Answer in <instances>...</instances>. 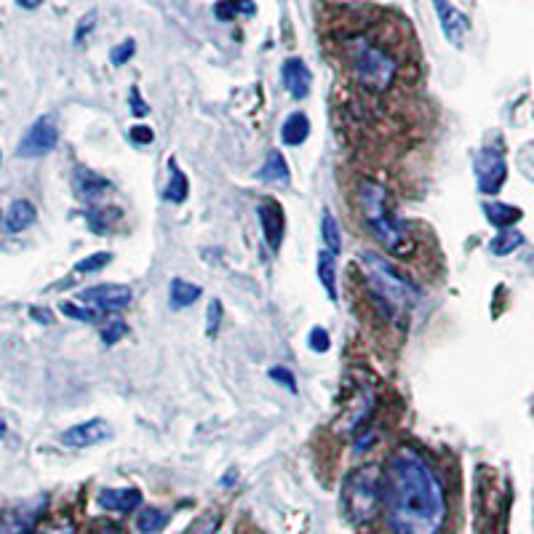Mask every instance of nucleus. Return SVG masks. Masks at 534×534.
I'll return each instance as SVG.
<instances>
[{"label": "nucleus", "instance_id": "20", "mask_svg": "<svg viewBox=\"0 0 534 534\" xmlns=\"http://www.w3.org/2000/svg\"><path fill=\"white\" fill-rule=\"evenodd\" d=\"M484 214H486V219H489L494 227H500V230H510V227L516 225L518 219L524 217L521 209H516V206H510V203H502V201L484 203Z\"/></svg>", "mask_w": 534, "mask_h": 534}, {"label": "nucleus", "instance_id": "24", "mask_svg": "<svg viewBox=\"0 0 534 534\" xmlns=\"http://www.w3.org/2000/svg\"><path fill=\"white\" fill-rule=\"evenodd\" d=\"M521 243H524V235L510 227V230H500V233L494 235L492 243H489V251L497 254V257H508L516 249H521Z\"/></svg>", "mask_w": 534, "mask_h": 534}, {"label": "nucleus", "instance_id": "38", "mask_svg": "<svg viewBox=\"0 0 534 534\" xmlns=\"http://www.w3.org/2000/svg\"><path fill=\"white\" fill-rule=\"evenodd\" d=\"M131 139L139 142V145H150V142H153V131L147 129V126H134V129H131Z\"/></svg>", "mask_w": 534, "mask_h": 534}, {"label": "nucleus", "instance_id": "1", "mask_svg": "<svg viewBox=\"0 0 534 534\" xmlns=\"http://www.w3.org/2000/svg\"><path fill=\"white\" fill-rule=\"evenodd\" d=\"M385 518L393 534H441L449 502L441 478L412 446H401L385 465Z\"/></svg>", "mask_w": 534, "mask_h": 534}, {"label": "nucleus", "instance_id": "4", "mask_svg": "<svg viewBox=\"0 0 534 534\" xmlns=\"http://www.w3.org/2000/svg\"><path fill=\"white\" fill-rule=\"evenodd\" d=\"M385 505V478L377 465L350 470L342 481V510L353 526H364L377 518Z\"/></svg>", "mask_w": 534, "mask_h": 534}, {"label": "nucleus", "instance_id": "30", "mask_svg": "<svg viewBox=\"0 0 534 534\" xmlns=\"http://www.w3.org/2000/svg\"><path fill=\"white\" fill-rule=\"evenodd\" d=\"M59 310L65 313L67 318H75V321H86V324H94V321H99V310L94 308H81V305H75V302H62L59 305Z\"/></svg>", "mask_w": 534, "mask_h": 534}, {"label": "nucleus", "instance_id": "26", "mask_svg": "<svg viewBox=\"0 0 534 534\" xmlns=\"http://www.w3.org/2000/svg\"><path fill=\"white\" fill-rule=\"evenodd\" d=\"M254 14V3L251 0H219L217 6H214V17L222 19V22H230V19H235L238 14Z\"/></svg>", "mask_w": 534, "mask_h": 534}, {"label": "nucleus", "instance_id": "14", "mask_svg": "<svg viewBox=\"0 0 534 534\" xmlns=\"http://www.w3.org/2000/svg\"><path fill=\"white\" fill-rule=\"evenodd\" d=\"M281 78H284L286 91H289L294 99H305L310 94V86H313V73H310L308 65H305L300 57L286 59L284 67H281Z\"/></svg>", "mask_w": 534, "mask_h": 534}, {"label": "nucleus", "instance_id": "5", "mask_svg": "<svg viewBox=\"0 0 534 534\" xmlns=\"http://www.w3.org/2000/svg\"><path fill=\"white\" fill-rule=\"evenodd\" d=\"M350 65L356 73L358 83L369 91H388L396 81L398 65L396 59L390 57L388 51H382L380 46H374L369 41H356L350 46Z\"/></svg>", "mask_w": 534, "mask_h": 534}, {"label": "nucleus", "instance_id": "18", "mask_svg": "<svg viewBox=\"0 0 534 534\" xmlns=\"http://www.w3.org/2000/svg\"><path fill=\"white\" fill-rule=\"evenodd\" d=\"M318 278H321V286L329 294V300H340V294H337V254L326 249L318 254Z\"/></svg>", "mask_w": 534, "mask_h": 534}, {"label": "nucleus", "instance_id": "36", "mask_svg": "<svg viewBox=\"0 0 534 534\" xmlns=\"http://www.w3.org/2000/svg\"><path fill=\"white\" fill-rule=\"evenodd\" d=\"M129 105H131V113L137 115V118H145V115H150V105H147L145 99H142L139 89H131Z\"/></svg>", "mask_w": 534, "mask_h": 534}, {"label": "nucleus", "instance_id": "13", "mask_svg": "<svg viewBox=\"0 0 534 534\" xmlns=\"http://www.w3.org/2000/svg\"><path fill=\"white\" fill-rule=\"evenodd\" d=\"M73 185L78 198L91 203V206H97V203L113 190V185H110L105 177H99L97 171L86 169V166H78V169L73 171Z\"/></svg>", "mask_w": 534, "mask_h": 534}, {"label": "nucleus", "instance_id": "17", "mask_svg": "<svg viewBox=\"0 0 534 534\" xmlns=\"http://www.w3.org/2000/svg\"><path fill=\"white\" fill-rule=\"evenodd\" d=\"M257 179H262L267 185H289V166H286L284 155L278 153V150H270V153H267V161L262 163V169L257 171Z\"/></svg>", "mask_w": 534, "mask_h": 534}, {"label": "nucleus", "instance_id": "27", "mask_svg": "<svg viewBox=\"0 0 534 534\" xmlns=\"http://www.w3.org/2000/svg\"><path fill=\"white\" fill-rule=\"evenodd\" d=\"M126 332H129V326H126L123 318H107L102 329H99V337H102L107 348H113L115 342H121L123 337H126Z\"/></svg>", "mask_w": 534, "mask_h": 534}, {"label": "nucleus", "instance_id": "15", "mask_svg": "<svg viewBox=\"0 0 534 534\" xmlns=\"http://www.w3.org/2000/svg\"><path fill=\"white\" fill-rule=\"evenodd\" d=\"M97 505L110 513H131L142 505V492L134 486H123V489H102L97 494Z\"/></svg>", "mask_w": 534, "mask_h": 534}, {"label": "nucleus", "instance_id": "31", "mask_svg": "<svg viewBox=\"0 0 534 534\" xmlns=\"http://www.w3.org/2000/svg\"><path fill=\"white\" fill-rule=\"evenodd\" d=\"M33 534H78V529H75V524L70 518H57V521L38 524Z\"/></svg>", "mask_w": 534, "mask_h": 534}, {"label": "nucleus", "instance_id": "29", "mask_svg": "<svg viewBox=\"0 0 534 534\" xmlns=\"http://www.w3.org/2000/svg\"><path fill=\"white\" fill-rule=\"evenodd\" d=\"M110 262H113V254H110V251H99V254H91V257L81 259V262L75 265V273H99V270H105Z\"/></svg>", "mask_w": 534, "mask_h": 534}, {"label": "nucleus", "instance_id": "21", "mask_svg": "<svg viewBox=\"0 0 534 534\" xmlns=\"http://www.w3.org/2000/svg\"><path fill=\"white\" fill-rule=\"evenodd\" d=\"M201 286L190 284V281H185V278H174L169 286V302L171 308L174 310H185L190 308L193 302H198V297H201Z\"/></svg>", "mask_w": 534, "mask_h": 534}, {"label": "nucleus", "instance_id": "2", "mask_svg": "<svg viewBox=\"0 0 534 534\" xmlns=\"http://www.w3.org/2000/svg\"><path fill=\"white\" fill-rule=\"evenodd\" d=\"M361 270H364L366 284L372 289L374 300L388 313L393 321H404L420 302V286L412 278H406L388 257L377 251H361Z\"/></svg>", "mask_w": 534, "mask_h": 534}, {"label": "nucleus", "instance_id": "35", "mask_svg": "<svg viewBox=\"0 0 534 534\" xmlns=\"http://www.w3.org/2000/svg\"><path fill=\"white\" fill-rule=\"evenodd\" d=\"M308 345H310V350H313V353H326V350H329V345H332V340H329L326 329L316 326V329H310Z\"/></svg>", "mask_w": 534, "mask_h": 534}, {"label": "nucleus", "instance_id": "34", "mask_svg": "<svg viewBox=\"0 0 534 534\" xmlns=\"http://www.w3.org/2000/svg\"><path fill=\"white\" fill-rule=\"evenodd\" d=\"M219 324H222V305H219V300H211L209 308H206V332H209V337L219 332Z\"/></svg>", "mask_w": 534, "mask_h": 534}, {"label": "nucleus", "instance_id": "3", "mask_svg": "<svg viewBox=\"0 0 534 534\" xmlns=\"http://www.w3.org/2000/svg\"><path fill=\"white\" fill-rule=\"evenodd\" d=\"M358 203H361V214H364L369 233L393 257H406L412 251V238H409V230L398 222L393 209H390L388 190L380 182H374V179H364L358 185Z\"/></svg>", "mask_w": 534, "mask_h": 534}, {"label": "nucleus", "instance_id": "23", "mask_svg": "<svg viewBox=\"0 0 534 534\" xmlns=\"http://www.w3.org/2000/svg\"><path fill=\"white\" fill-rule=\"evenodd\" d=\"M169 185H166V190H163V198L169 203H182L187 198V193H190V185H187V177L182 174V169H179L177 163L169 161Z\"/></svg>", "mask_w": 534, "mask_h": 534}, {"label": "nucleus", "instance_id": "8", "mask_svg": "<svg viewBox=\"0 0 534 534\" xmlns=\"http://www.w3.org/2000/svg\"><path fill=\"white\" fill-rule=\"evenodd\" d=\"M78 300L86 302L89 308L99 310V313H121L131 305L134 292L123 284H99L91 286V289H83L78 294Z\"/></svg>", "mask_w": 534, "mask_h": 534}, {"label": "nucleus", "instance_id": "41", "mask_svg": "<svg viewBox=\"0 0 534 534\" xmlns=\"http://www.w3.org/2000/svg\"><path fill=\"white\" fill-rule=\"evenodd\" d=\"M6 430H9V428H6V420H0V438L6 436Z\"/></svg>", "mask_w": 534, "mask_h": 534}, {"label": "nucleus", "instance_id": "6", "mask_svg": "<svg viewBox=\"0 0 534 534\" xmlns=\"http://www.w3.org/2000/svg\"><path fill=\"white\" fill-rule=\"evenodd\" d=\"M473 171H476L478 190L484 195H497L508 179V163H505V155H502L500 147L486 145L476 153V161H473Z\"/></svg>", "mask_w": 534, "mask_h": 534}, {"label": "nucleus", "instance_id": "12", "mask_svg": "<svg viewBox=\"0 0 534 534\" xmlns=\"http://www.w3.org/2000/svg\"><path fill=\"white\" fill-rule=\"evenodd\" d=\"M259 225H262V233H265V241L270 246V251L281 249V241H284V230H286V214L284 206L273 198H265L259 203Z\"/></svg>", "mask_w": 534, "mask_h": 534}, {"label": "nucleus", "instance_id": "33", "mask_svg": "<svg viewBox=\"0 0 534 534\" xmlns=\"http://www.w3.org/2000/svg\"><path fill=\"white\" fill-rule=\"evenodd\" d=\"M270 380L278 382V385H286L289 393H297V380H294L292 369H286V366H273L270 369Z\"/></svg>", "mask_w": 534, "mask_h": 534}, {"label": "nucleus", "instance_id": "10", "mask_svg": "<svg viewBox=\"0 0 534 534\" xmlns=\"http://www.w3.org/2000/svg\"><path fill=\"white\" fill-rule=\"evenodd\" d=\"M433 9H436L438 25H441V33L454 49H462V43L470 33V19L462 14L457 6H452L449 0H433Z\"/></svg>", "mask_w": 534, "mask_h": 534}, {"label": "nucleus", "instance_id": "25", "mask_svg": "<svg viewBox=\"0 0 534 534\" xmlns=\"http://www.w3.org/2000/svg\"><path fill=\"white\" fill-rule=\"evenodd\" d=\"M321 235H324L326 251L340 254L342 233H340V225H337V219H334V214L329 209H324V219H321Z\"/></svg>", "mask_w": 534, "mask_h": 534}, {"label": "nucleus", "instance_id": "9", "mask_svg": "<svg viewBox=\"0 0 534 534\" xmlns=\"http://www.w3.org/2000/svg\"><path fill=\"white\" fill-rule=\"evenodd\" d=\"M46 497H38L33 502L17 505L0 513V534H33L35 526L41 524V516L46 513Z\"/></svg>", "mask_w": 534, "mask_h": 534}, {"label": "nucleus", "instance_id": "28", "mask_svg": "<svg viewBox=\"0 0 534 534\" xmlns=\"http://www.w3.org/2000/svg\"><path fill=\"white\" fill-rule=\"evenodd\" d=\"M219 524H222V516H219L217 510H209L201 518H195L193 524L187 526L182 534H217Z\"/></svg>", "mask_w": 534, "mask_h": 534}, {"label": "nucleus", "instance_id": "11", "mask_svg": "<svg viewBox=\"0 0 534 534\" xmlns=\"http://www.w3.org/2000/svg\"><path fill=\"white\" fill-rule=\"evenodd\" d=\"M113 436V428L110 422L102 420V417H94V420H86L81 425H73L62 433V444L70 446V449H89V446L105 444L107 438Z\"/></svg>", "mask_w": 534, "mask_h": 534}, {"label": "nucleus", "instance_id": "22", "mask_svg": "<svg viewBox=\"0 0 534 534\" xmlns=\"http://www.w3.org/2000/svg\"><path fill=\"white\" fill-rule=\"evenodd\" d=\"M171 521V513L163 508H142L137 516V532L139 534H158L163 532Z\"/></svg>", "mask_w": 534, "mask_h": 534}, {"label": "nucleus", "instance_id": "42", "mask_svg": "<svg viewBox=\"0 0 534 534\" xmlns=\"http://www.w3.org/2000/svg\"><path fill=\"white\" fill-rule=\"evenodd\" d=\"M6 225V217H3V214H0V227Z\"/></svg>", "mask_w": 534, "mask_h": 534}, {"label": "nucleus", "instance_id": "32", "mask_svg": "<svg viewBox=\"0 0 534 534\" xmlns=\"http://www.w3.org/2000/svg\"><path fill=\"white\" fill-rule=\"evenodd\" d=\"M134 54H137V43H134V38H126V41L115 46L113 54H110V62H113L115 67H123Z\"/></svg>", "mask_w": 534, "mask_h": 534}, {"label": "nucleus", "instance_id": "40", "mask_svg": "<svg viewBox=\"0 0 534 534\" xmlns=\"http://www.w3.org/2000/svg\"><path fill=\"white\" fill-rule=\"evenodd\" d=\"M33 316L38 318V321H46V324H51V313H41V310H33Z\"/></svg>", "mask_w": 534, "mask_h": 534}, {"label": "nucleus", "instance_id": "39", "mask_svg": "<svg viewBox=\"0 0 534 534\" xmlns=\"http://www.w3.org/2000/svg\"><path fill=\"white\" fill-rule=\"evenodd\" d=\"M17 6H19V9L35 11V9H41V6H43V0H17Z\"/></svg>", "mask_w": 534, "mask_h": 534}, {"label": "nucleus", "instance_id": "7", "mask_svg": "<svg viewBox=\"0 0 534 534\" xmlns=\"http://www.w3.org/2000/svg\"><path fill=\"white\" fill-rule=\"evenodd\" d=\"M59 142V129L57 121L51 118V115H43L38 121L27 129V134L22 137L17 147L19 158H43V155H49Z\"/></svg>", "mask_w": 534, "mask_h": 534}, {"label": "nucleus", "instance_id": "16", "mask_svg": "<svg viewBox=\"0 0 534 534\" xmlns=\"http://www.w3.org/2000/svg\"><path fill=\"white\" fill-rule=\"evenodd\" d=\"M35 219H38V211H35L33 203L19 198V201L11 203L9 211H6V230H9V233H25L27 227L35 225Z\"/></svg>", "mask_w": 534, "mask_h": 534}, {"label": "nucleus", "instance_id": "19", "mask_svg": "<svg viewBox=\"0 0 534 534\" xmlns=\"http://www.w3.org/2000/svg\"><path fill=\"white\" fill-rule=\"evenodd\" d=\"M308 137H310V118L305 113H292L284 121V126H281V139H284V145L297 147Z\"/></svg>", "mask_w": 534, "mask_h": 534}, {"label": "nucleus", "instance_id": "37", "mask_svg": "<svg viewBox=\"0 0 534 534\" xmlns=\"http://www.w3.org/2000/svg\"><path fill=\"white\" fill-rule=\"evenodd\" d=\"M94 25H97V14L91 11V14H86V17L81 19V25L75 30V43H83V38L94 30Z\"/></svg>", "mask_w": 534, "mask_h": 534}]
</instances>
